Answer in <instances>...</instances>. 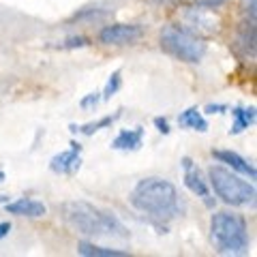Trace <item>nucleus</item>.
<instances>
[{
    "label": "nucleus",
    "instance_id": "obj_1",
    "mask_svg": "<svg viewBox=\"0 0 257 257\" xmlns=\"http://www.w3.org/2000/svg\"><path fill=\"white\" fill-rule=\"evenodd\" d=\"M128 202L135 210L150 216L152 221L167 223L180 216L184 210L178 189L165 178H144L135 184Z\"/></svg>",
    "mask_w": 257,
    "mask_h": 257
},
{
    "label": "nucleus",
    "instance_id": "obj_2",
    "mask_svg": "<svg viewBox=\"0 0 257 257\" xmlns=\"http://www.w3.org/2000/svg\"><path fill=\"white\" fill-rule=\"evenodd\" d=\"M64 223L84 236H116L126 238L128 231L111 212H105L88 202H64L60 206Z\"/></svg>",
    "mask_w": 257,
    "mask_h": 257
},
{
    "label": "nucleus",
    "instance_id": "obj_3",
    "mask_svg": "<svg viewBox=\"0 0 257 257\" xmlns=\"http://www.w3.org/2000/svg\"><path fill=\"white\" fill-rule=\"evenodd\" d=\"M210 238L219 253H244L248 248L246 221L234 212H216L210 219Z\"/></svg>",
    "mask_w": 257,
    "mask_h": 257
},
{
    "label": "nucleus",
    "instance_id": "obj_4",
    "mask_svg": "<svg viewBox=\"0 0 257 257\" xmlns=\"http://www.w3.org/2000/svg\"><path fill=\"white\" fill-rule=\"evenodd\" d=\"M208 184L229 206H248L255 202V187L253 182L242 180L236 172L225 165H212L208 170Z\"/></svg>",
    "mask_w": 257,
    "mask_h": 257
},
{
    "label": "nucleus",
    "instance_id": "obj_5",
    "mask_svg": "<svg viewBox=\"0 0 257 257\" xmlns=\"http://www.w3.org/2000/svg\"><path fill=\"white\" fill-rule=\"evenodd\" d=\"M161 50L182 62L195 64L206 56V43L187 28L165 26L161 30Z\"/></svg>",
    "mask_w": 257,
    "mask_h": 257
},
{
    "label": "nucleus",
    "instance_id": "obj_6",
    "mask_svg": "<svg viewBox=\"0 0 257 257\" xmlns=\"http://www.w3.org/2000/svg\"><path fill=\"white\" fill-rule=\"evenodd\" d=\"M142 37L144 28L138 24H109L99 32V41L103 45H133Z\"/></svg>",
    "mask_w": 257,
    "mask_h": 257
},
{
    "label": "nucleus",
    "instance_id": "obj_7",
    "mask_svg": "<svg viewBox=\"0 0 257 257\" xmlns=\"http://www.w3.org/2000/svg\"><path fill=\"white\" fill-rule=\"evenodd\" d=\"M182 167H184V184L191 193H195L197 197L204 199L206 206H212V195H210V184L204 178V174L199 172V167L193 165V161L189 157L182 159Z\"/></svg>",
    "mask_w": 257,
    "mask_h": 257
},
{
    "label": "nucleus",
    "instance_id": "obj_8",
    "mask_svg": "<svg viewBox=\"0 0 257 257\" xmlns=\"http://www.w3.org/2000/svg\"><path fill=\"white\" fill-rule=\"evenodd\" d=\"M79 152H82V146H79L77 142H71L69 150H62L60 155H56L50 161V170L54 174H62V176L75 174L79 170V165H82V157H79Z\"/></svg>",
    "mask_w": 257,
    "mask_h": 257
},
{
    "label": "nucleus",
    "instance_id": "obj_9",
    "mask_svg": "<svg viewBox=\"0 0 257 257\" xmlns=\"http://www.w3.org/2000/svg\"><path fill=\"white\" fill-rule=\"evenodd\" d=\"M212 157L219 161V163H225L229 167L231 172H236V174H242V176H248L251 180L257 178V172H255V167L248 163L246 159H242L238 155V152L234 150H212Z\"/></svg>",
    "mask_w": 257,
    "mask_h": 257
},
{
    "label": "nucleus",
    "instance_id": "obj_10",
    "mask_svg": "<svg viewBox=\"0 0 257 257\" xmlns=\"http://www.w3.org/2000/svg\"><path fill=\"white\" fill-rule=\"evenodd\" d=\"M5 210L9 214L15 216H30V219H39L47 212L45 204L37 202V199H15V202H9L5 206Z\"/></svg>",
    "mask_w": 257,
    "mask_h": 257
},
{
    "label": "nucleus",
    "instance_id": "obj_11",
    "mask_svg": "<svg viewBox=\"0 0 257 257\" xmlns=\"http://www.w3.org/2000/svg\"><path fill=\"white\" fill-rule=\"evenodd\" d=\"M144 140V128L135 126V128H124L116 135V140L111 142V148L116 150H138L142 146Z\"/></svg>",
    "mask_w": 257,
    "mask_h": 257
},
{
    "label": "nucleus",
    "instance_id": "obj_12",
    "mask_svg": "<svg viewBox=\"0 0 257 257\" xmlns=\"http://www.w3.org/2000/svg\"><path fill=\"white\" fill-rule=\"evenodd\" d=\"M77 251L79 255H86V257H126L128 251H120V248H107V246H99V244H92V242H79L77 244Z\"/></svg>",
    "mask_w": 257,
    "mask_h": 257
},
{
    "label": "nucleus",
    "instance_id": "obj_13",
    "mask_svg": "<svg viewBox=\"0 0 257 257\" xmlns=\"http://www.w3.org/2000/svg\"><path fill=\"white\" fill-rule=\"evenodd\" d=\"M178 124L184 126V128H195V131H208V122H206V118L199 114V109L197 107H189V109H184L182 114L178 116Z\"/></svg>",
    "mask_w": 257,
    "mask_h": 257
},
{
    "label": "nucleus",
    "instance_id": "obj_14",
    "mask_svg": "<svg viewBox=\"0 0 257 257\" xmlns=\"http://www.w3.org/2000/svg\"><path fill=\"white\" fill-rule=\"evenodd\" d=\"M231 116H234V126H231L229 133L238 135V133H242L244 128H248L255 122V107H248V109L234 107V109H231Z\"/></svg>",
    "mask_w": 257,
    "mask_h": 257
},
{
    "label": "nucleus",
    "instance_id": "obj_15",
    "mask_svg": "<svg viewBox=\"0 0 257 257\" xmlns=\"http://www.w3.org/2000/svg\"><path fill=\"white\" fill-rule=\"evenodd\" d=\"M120 118V111H116L114 116H105V118H101V120H96V122H88V124H71V133H84V135H92L96 131H101V128H105V126H111L116 122V120Z\"/></svg>",
    "mask_w": 257,
    "mask_h": 257
},
{
    "label": "nucleus",
    "instance_id": "obj_16",
    "mask_svg": "<svg viewBox=\"0 0 257 257\" xmlns=\"http://www.w3.org/2000/svg\"><path fill=\"white\" fill-rule=\"evenodd\" d=\"M120 84H122V77H120V71H114V73L109 75V79H107L105 88H103L101 99H103V101H107L109 96H114V94L120 90Z\"/></svg>",
    "mask_w": 257,
    "mask_h": 257
},
{
    "label": "nucleus",
    "instance_id": "obj_17",
    "mask_svg": "<svg viewBox=\"0 0 257 257\" xmlns=\"http://www.w3.org/2000/svg\"><path fill=\"white\" fill-rule=\"evenodd\" d=\"M242 11H244V18L246 22H257V13H255V0H244L242 5Z\"/></svg>",
    "mask_w": 257,
    "mask_h": 257
},
{
    "label": "nucleus",
    "instance_id": "obj_18",
    "mask_svg": "<svg viewBox=\"0 0 257 257\" xmlns=\"http://www.w3.org/2000/svg\"><path fill=\"white\" fill-rule=\"evenodd\" d=\"M101 101V92H90L88 96H84L82 101H79V105H82L84 109H88V107H92V105H96V103Z\"/></svg>",
    "mask_w": 257,
    "mask_h": 257
},
{
    "label": "nucleus",
    "instance_id": "obj_19",
    "mask_svg": "<svg viewBox=\"0 0 257 257\" xmlns=\"http://www.w3.org/2000/svg\"><path fill=\"white\" fill-rule=\"evenodd\" d=\"M86 45H88V39H84V37H73L64 43V47H86Z\"/></svg>",
    "mask_w": 257,
    "mask_h": 257
},
{
    "label": "nucleus",
    "instance_id": "obj_20",
    "mask_svg": "<svg viewBox=\"0 0 257 257\" xmlns=\"http://www.w3.org/2000/svg\"><path fill=\"white\" fill-rule=\"evenodd\" d=\"M155 124H157V128H159V131L163 133V135L170 133V122H167L165 118H155Z\"/></svg>",
    "mask_w": 257,
    "mask_h": 257
},
{
    "label": "nucleus",
    "instance_id": "obj_21",
    "mask_svg": "<svg viewBox=\"0 0 257 257\" xmlns=\"http://www.w3.org/2000/svg\"><path fill=\"white\" fill-rule=\"evenodd\" d=\"M206 111L208 114H223V111H227V107L225 105H208Z\"/></svg>",
    "mask_w": 257,
    "mask_h": 257
},
{
    "label": "nucleus",
    "instance_id": "obj_22",
    "mask_svg": "<svg viewBox=\"0 0 257 257\" xmlns=\"http://www.w3.org/2000/svg\"><path fill=\"white\" fill-rule=\"evenodd\" d=\"M9 231H11V223H0V240L9 236Z\"/></svg>",
    "mask_w": 257,
    "mask_h": 257
},
{
    "label": "nucleus",
    "instance_id": "obj_23",
    "mask_svg": "<svg viewBox=\"0 0 257 257\" xmlns=\"http://www.w3.org/2000/svg\"><path fill=\"white\" fill-rule=\"evenodd\" d=\"M150 5H176V3H180V0H148Z\"/></svg>",
    "mask_w": 257,
    "mask_h": 257
},
{
    "label": "nucleus",
    "instance_id": "obj_24",
    "mask_svg": "<svg viewBox=\"0 0 257 257\" xmlns=\"http://www.w3.org/2000/svg\"><path fill=\"white\" fill-rule=\"evenodd\" d=\"M5 178H7V176H5V172L0 170V182H5Z\"/></svg>",
    "mask_w": 257,
    "mask_h": 257
}]
</instances>
